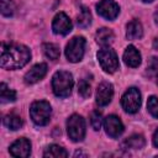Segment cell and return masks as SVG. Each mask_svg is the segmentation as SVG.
Here are the masks:
<instances>
[{"mask_svg":"<svg viewBox=\"0 0 158 158\" xmlns=\"http://www.w3.org/2000/svg\"><path fill=\"white\" fill-rule=\"evenodd\" d=\"M31 59L30 49L23 44H2L0 65L4 69H19Z\"/></svg>","mask_w":158,"mask_h":158,"instance_id":"obj_1","label":"cell"},{"mask_svg":"<svg viewBox=\"0 0 158 158\" xmlns=\"http://www.w3.org/2000/svg\"><path fill=\"white\" fill-rule=\"evenodd\" d=\"M73 75L69 72L59 70L52 77V89L53 93L59 98H67L70 95L73 89Z\"/></svg>","mask_w":158,"mask_h":158,"instance_id":"obj_2","label":"cell"},{"mask_svg":"<svg viewBox=\"0 0 158 158\" xmlns=\"http://www.w3.org/2000/svg\"><path fill=\"white\" fill-rule=\"evenodd\" d=\"M52 109L49 102L44 100L35 101L30 107V116L37 126H44L49 122Z\"/></svg>","mask_w":158,"mask_h":158,"instance_id":"obj_3","label":"cell"},{"mask_svg":"<svg viewBox=\"0 0 158 158\" xmlns=\"http://www.w3.org/2000/svg\"><path fill=\"white\" fill-rule=\"evenodd\" d=\"M85 38L81 36L73 37L65 46V57L69 62L77 63L83 59L85 52Z\"/></svg>","mask_w":158,"mask_h":158,"instance_id":"obj_4","label":"cell"},{"mask_svg":"<svg viewBox=\"0 0 158 158\" xmlns=\"http://www.w3.org/2000/svg\"><path fill=\"white\" fill-rule=\"evenodd\" d=\"M67 132L72 141L80 142L85 137V121L80 115H72L67 120Z\"/></svg>","mask_w":158,"mask_h":158,"instance_id":"obj_5","label":"cell"},{"mask_svg":"<svg viewBox=\"0 0 158 158\" xmlns=\"http://www.w3.org/2000/svg\"><path fill=\"white\" fill-rule=\"evenodd\" d=\"M98 59L106 73H115L118 69V58L116 52L110 47H104L98 52Z\"/></svg>","mask_w":158,"mask_h":158,"instance_id":"obj_6","label":"cell"},{"mask_svg":"<svg viewBox=\"0 0 158 158\" xmlns=\"http://www.w3.org/2000/svg\"><path fill=\"white\" fill-rule=\"evenodd\" d=\"M141 93L137 88H130L125 91L121 99V105L123 110L128 114H135L141 107Z\"/></svg>","mask_w":158,"mask_h":158,"instance_id":"obj_7","label":"cell"},{"mask_svg":"<svg viewBox=\"0 0 158 158\" xmlns=\"http://www.w3.org/2000/svg\"><path fill=\"white\" fill-rule=\"evenodd\" d=\"M96 11L106 20H115L120 12V6L114 0H101L96 5Z\"/></svg>","mask_w":158,"mask_h":158,"instance_id":"obj_8","label":"cell"},{"mask_svg":"<svg viewBox=\"0 0 158 158\" xmlns=\"http://www.w3.org/2000/svg\"><path fill=\"white\" fill-rule=\"evenodd\" d=\"M104 128H105V132L111 138H117L123 132V123L118 116L109 115L107 117L104 118Z\"/></svg>","mask_w":158,"mask_h":158,"instance_id":"obj_9","label":"cell"},{"mask_svg":"<svg viewBox=\"0 0 158 158\" xmlns=\"http://www.w3.org/2000/svg\"><path fill=\"white\" fill-rule=\"evenodd\" d=\"M73 23L70 21V19L64 14V12H58L52 22V30L56 35H68L72 31Z\"/></svg>","mask_w":158,"mask_h":158,"instance_id":"obj_10","label":"cell"},{"mask_svg":"<svg viewBox=\"0 0 158 158\" xmlns=\"http://www.w3.org/2000/svg\"><path fill=\"white\" fill-rule=\"evenodd\" d=\"M114 96V86L107 81H102L96 90V104L99 106H106L110 104Z\"/></svg>","mask_w":158,"mask_h":158,"instance_id":"obj_11","label":"cell"},{"mask_svg":"<svg viewBox=\"0 0 158 158\" xmlns=\"http://www.w3.org/2000/svg\"><path fill=\"white\" fill-rule=\"evenodd\" d=\"M10 154L14 157L26 158L31 154V143L27 138H19L10 146Z\"/></svg>","mask_w":158,"mask_h":158,"instance_id":"obj_12","label":"cell"},{"mask_svg":"<svg viewBox=\"0 0 158 158\" xmlns=\"http://www.w3.org/2000/svg\"><path fill=\"white\" fill-rule=\"evenodd\" d=\"M47 74V64L46 63H38L33 65L26 74H25V83L26 84H35L38 80H41Z\"/></svg>","mask_w":158,"mask_h":158,"instance_id":"obj_13","label":"cell"},{"mask_svg":"<svg viewBox=\"0 0 158 158\" xmlns=\"http://www.w3.org/2000/svg\"><path fill=\"white\" fill-rule=\"evenodd\" d=\"M141 53L135 46H128L123 52V62L131 68H136L141 64Z\"/></svg>","mask_w":158,"mask_h":158,"instance_id":"obj_14","label":"cell"},{"mask_svg":"<svg viewBox=\"0 0 158 158\" xmlns=\"http://www.w3.org/2000/svg\"><path fill=\"white\" fill-rule=\"evenodd\" d=\"M143 36V27L138 20H132L126 26L127 40H139Z\"/></svg>","mask_w":158,"mask_h":158,"instance_id":"obj_15","label":"cell"},{"mask_svg":"<svg viewBox=\"0 0 158 158\" xmlns=\"http://www.w3.org/2000/svg\"><path fill=\"white\" fill-rule=\"evenodd\" d=\"M144 144H146V141L142 135H132L122 142L121 147L126 149H141L144 147Z\"/></svg>","mask_w":158,"mask_h":158,"instance_id":"obj_16","label":"cell"},{"mask_svg":"<svg viewBox=\"0 0 158 158\" xmlns=\"http://www.w3.org/2000/svg\"><path fill=\"white\" fill-rule=\"evenodd\" d=\"M95 40L100 46H109L114 41V32L110 28L102 27L96 31L95 33Z\"/></svg>","mask_w":158,"mask_h":158,"instance_id":"obj_17","label":"cell"},{"mask_svg":"<svg viewBox=\"0 0 158 158\" xmlns=\"http://www.w3.org/2000/svg\"><path fill=\"white\" fill-rule=\"evenodd\" d=\"M4 125L9 128V130H12V131H16L19 128L22 127L23 122H22V118L15 114H10V115H6L2 120Z\"/></svg>","mask_w":158,"mask_h":158,"instance_id":"obj_18","label":"cell"},{"mask_svg":"<svg viewBox=\"0 0 158 158\" xmlns=\"http://www.w3.org/2000/svg\"><path fill=\"white\" fill-rule=\"evenodd\" d=\"M77 23L81 28H85V27H88L91 23V14H90V11L85 6L80 7L79 15L77 16Z\"/></svg>","mask_w":158,"mask_h":158,"instance_id":"obj_19","label":"cell"},{"mask_svg":"<svg viewBox=\"0 0 158 158\" xmlns=\"http://www.w3.org/2000/svg\"><path fill=\"white\" fill-rule=\"evenodd\" d=\"M43 157H54V158H60V157H68V152L58 146V144H51L47 147V149L43 153Z\"/></svg>","mask_w":158,"mask_h":158,"instance_id":"obj_20","label":"cell"},{"mask_svg":"<svg viewBox=\"0 0 158 158\" xmlns=\"http://www.w3.org/2000/svg\"><path fill=\"white\" fill-rule=\"evenodd\" d=\"M42 49H43V53L47 58L52 59V60H56L59 58L60 56V51H59V47L54 43H44L42 46Z\"/></svg>","mask_w":158,"mask_h":158,"instance_id":"obj_21","label":"cell"},{"mask_svg":"<svg viewBox=\"0 0 158 158\" xmlns=\"http://www.w3.org/2000/svg\"><path fill=\"white\" fill-rule=\"evenodd\" d=\"M0 100L2 104L11 102L16 100V93L12 89H9L5 83H1L0 85Z\"/></svg>","mask_w":158,"mask_h":158,"instance_id":"obj_22","label":"cell"},{"mask_svg":"<svg viewBox=\"0 0 158 158\" xmlns=\"http://www.w3.org/2000/svg\"><path fill=\"white\" fill-rule=\"evenodd\" d=\"M1 5V15L5 17H10L15 12V4L12 0H0Z\"/></svg>","mask_w":158,"mask_h":158,"instance_id":"obj_23","label":"cell"},{"mask_svg":"<svg viewBox=\"0 0 158 158\" xmlns=\"http://www.w3.org/2000/svg\"><path fill=\"white\" fill-rule=\"evenodd\" d=\"M90 123H91V126H93V128L95 131H99L101 128V125L104 122H102V116H101L100 111L95 110V111L91 112V115H90Z\"/></svg>","mask_w":158,"mask_h":158,"instance_id":"obj_24","label":"cell"},{"mask_svg":"<svg viewBox=\"0 0 158 158\" xmlns=\"http://www.w3.org/2000/svg\"><path fill=\"white\" fill-rule=\"evenodd\" d=\"M147 109L149 111V114L158 118V98L157 96H151L147 101Z\"/></svg>","mask_w":158,"mask_h":158,"instance_id":"obj_25","label":"cell"},{"mask_svg":"<svg viewBox=\"0 0 158 158\" xmlns=\"http://www.w3.org/2000/svg\"><path fill=\"white\" fill-rule=\"evenodd\" d=\"M78 91H79V94L83 96V98H89L90 96V94H91V86H90V84L86 81V80H81L80 83H79V85H78Z\"/></svg>","mask_w":158,"mask_h":158,"instance_id":"obj_26","label":"cell"},{"mask_svg":"<svg viewBox=\"0 0 158 158\" xmlns=\"http://www.w3.org/2000/svg\"><path fill=\"white\" fill-rule=\"evenodd\" d=\"M147 69H148V72L151 74H156V75L158 74V58L157 57H152L151 58Z\"/></svg>","mask_w":158,"mask_h":158,"instance_id":"obj_27","label":"cell"},{"mask_svg":"<svg viewBox=\"0 0 158 158\" xmlns=\"http://www.w3.org/2000/svg\"><path fill=\"white\" fill-rule=\"evenodd\" d=\"M153 144L158 148V128L154 131V133H153Z\"/></svg>","mask_w":158,"mask_h":158,"instance_id":"obj_28","label":"cell"},{"mask_svg":"<svg viewBox=\"0 0 158 158\" xmlns=\"http://www.w3.org/2000/svg\"><path fill=\"white\" fill-rule=\"evenodd\" d=\"M74 157H86V154H85V153H83V152L77 151V152L74 153Z\"/></svg>","mask_w":158,"mask_h":158,"instance_id":"obj_29","label":"cell"},{"mask_svg":"<svg viewBox=\"0 0 158 158\" xmlns=\"http://www.w3.org/2000/svg\"><path fill=\"white\" fill-rule=\"evenodd\" d=\"M154 22H156V25H158V9L154 12Z\"/></svg>","mask_w":158,"mask_h":158,"instance_id":"obj_30","label":"cell"},{"mask_svg":"<svg viewBox=\"0 0 158 158\" xmlns=\"http://www.w3.org/2000/svg\"><path fill=\"white\" fill-rule=\"evenodd\" d=\"M143 2H152V1H154V0H142Z\"/></svg>","mask_w":158,"mask_h":158,"instance_id":"obj_31","label":"cell"},{"mask_svg":"<svg viewBox=\"0 0 158 158\" xmlns=\"http://www.w3.org/2000/svg\"><path fill=\"white\" fill-rule=\"evenodd\" d=\"M156 79H157V80H156V81H157V84H158V74H157V75H156Z\"/></svg>","mask_w":158,"mask_h":158,"instance_id":"obj_32","label":"cell"}]
</instances>
